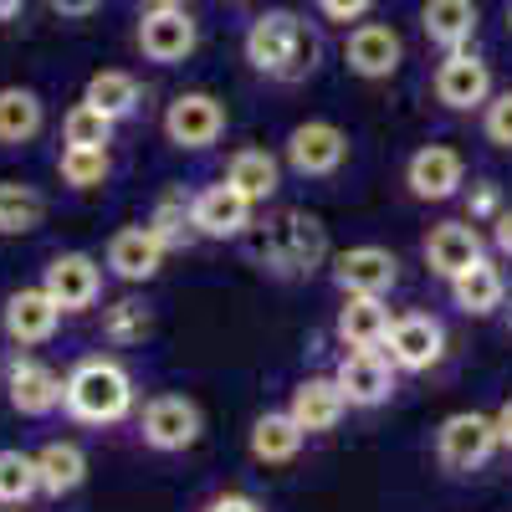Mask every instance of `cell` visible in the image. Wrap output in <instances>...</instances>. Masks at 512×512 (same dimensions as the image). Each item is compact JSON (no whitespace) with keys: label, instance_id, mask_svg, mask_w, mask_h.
<instances>
[{"label":"cell","instance_id":"obj_1","mask_svg":"<svg viewBox=\"0 0 512 512\" xmlns=\"http://www.w3.org/2000/svg\"><path fill=\"white\" fill-rule=\"evenodd\" d=\"M241 52H246L251 72H262L272 82H303V77L318 72L323 36L308 26V16H297V11H262L246 26Z\"/></svg>","mask_w":512,"mask_h":512},{"label":"cell","instance_id":"obj_2","mask_svg":"<svg viewBox=\"0 0 512 512\" xmlns=\"http://www.w3.org/2000/svg\"><path fill=\"white\" fill-rule=\"evenodd\" d=\"M62 405L82 425H118L134 410V379L118 359H82L62 379Z\"/></svg>","mask_w":512,"mask_h":512},{"label":"cell","instance_id":"obj_3","mask_svg":"<svg viewBox=\"0 0 512 512\" xmlns=\"http://www.w3.org/2000/svg\"><path fill=\"white\" fill-rule=\"evenodd\" d=\"M256 262L272 267L277 277H308L328 262V231L308 210H282L256 231Z\"/></svg>","mask_w":512,"mask_h":512},{"label":"cell","instance_id":"obj_4","mask_svg":"<svg viewBox=\"0 0 512 512\" xmlns=\"http://www.w3.org/2000/svg\"><path fill=\"white\" fill-rule=\"evenodd\" d=\"M497 425L492 415L482 410H456L436 425V461L446 466V472L466 477V472H482V466L497 456Z\"/></svg>","mask_w":512,"mask_h":512},{"label":"cell","instance_id":"obj_5","mask_svg":"<svg viewBox=\"0 0 512 512\" xmlns=\"http://www.w3.org/2000/svg\"><path fill=\"white\" fill-rule=\"evenodd\" d=\"M134 47H139L144 62L180 67L200 47V26L185 6H144V16L134 26Z\"/></svg>","mask_w":512,"mask_h":512},{"label":"cell","instance_id":"obj_6","mask_svg":"<svg viewBox=\"0 0 512 512\" xmlns=\"http://www.w3.org/2000/svg\"><path fill=\"white\" fill-rule=\"evenodd\" d=\"M205 431V415L190 395H154L139 415V436L149 451H164V456H175V451H190Z\"/></svg>","mask_w":512,"mask_h":512},{"label":"cell","instance_id":"obj_7","mask_svg":"<svg viewBox=\"0 0 512 512\" xmlns=\"http://www.w3.org/2000/svg\"><path fill=\"white\" fill-rule=\"evenodd\" d=\"M344 159H349V134L338 123H328V118H308V123H297L292 134H287V164L303 180L338 175Z\"/></svg>","mask_w":512,"mask_h":512},{"label":"cell","instance_id":"obj_8","mask_svg":"<svg viewBox=\"0 0 512 512\" xmlns=\"http://www.w3.org/2000/svg\"><path fill=\"white\" fill-rule=\"evenodd\" d=\"M226 134V103L221 98H210V93H180V98H169L164 108V139L175 144V149H210V144H221Z\"/></svg>","mask_w":512,"mask_h":512},{"label":"cell","instance_id":"obj_9","mask_svg":"<svg viewBox=\"0 0 512 512\" xmlns=\"http://www.w3.org/2000/svg\"><path fill=\"white\" fill-rule=\"evenodd\" d=\"M431 93H436V103L451 108V113H482L487 98H492V67H487L477 52H451V57L436 62Z\"/></svg>","mask_w":512,"mask_h":512},{"label":"cell","instance_id":"obj_10","mask_svg":"<svg viewBox=\"0 0 512 512\" xmlns=\"http://www.w3.org/2000/svg\"><path fill=\"white\" fill-rule=\"evenodd\" d=\"M379 354L390 359L395 369H405V374H425V369H436L441 354H446V328L431 313H405V318L390 323Z\"/></svg>","mask_w":512,"mask_h":512},{"label":"cell","instance_id":"obj_11","mask_svg":"<svg viewBox=\"0 0 512 512\" xmlns=\"http://www.w3.org/2000/svg\"><path fill=\"white\" fill-rule=\"evenodd\" d=\"M400 282V256L390 246H349L333 262V287L344 297H390Z\"/></svg>","mask_w":512,"mask_h":512},{"label":"cell","instance_id":"obj_12","mask_svg":"<svg viewBox=\"0 0 512 512\" xmlns=\"http://www.w3.org/2000/svg\"><path fill=\"white\" fill-rule=\"evenodd\" d=\"M344 62H349L354 77L384 82V77L400 72L405 41H400L395 26H384V21H359V26H349V36H344Z\"/></svg>","mask_w":512,"mask_h":512},{"label":"cell","instance_id":"obj_13","mask_svg":"<svg viewBox=\"0 0 512 512\" xmlns=\"http://www.w3.org/2000/svg\"><path fill=\"white\" fill-rule=\"evenodd\" d=\"M41 287L52 292V303L62 313H88L103 292V267L88 251H57L47 262V272H41Z\"/></svg>","mask_w":512,"mask_h":512},{"label":"cell","instance_id":"obj_14","mask_svg":"<svg viewBox=\"0 0 512 512\" xmlns=\"http://www.w3.org/2000/svg\"><path fill=\"white\" fill-rule=\"evenodd\" d=\"M333 384L344 390L349 410H374L395 395V364L379 349H349L333 369Z\"/></svg>","mask_w":512,"mask_h":512},{"label":"cell","instance_id":"obj_15","mask_svg":"<svg viewBox=\"0 0 512 512\" xmlns=\"http://www.w3.org/2000/svg\"><path fill=\"white\" fill-rule=\"evenodd\" d=\"M405 185H410L415 200L441 205V200H451V195L466 190V159H461L451 144H425V149H415L410 164H405Z\"/></svg>","mask_w":512,"mask_h":512},{"label":"cell","instance_id":"obj_16","mask_svg":"<svg viewBox=\"0 0 512 512\" xmlns=\"http://www.w3.org/2000/svg\"><path fill=\"white\" fill-rule=\"evenodd\" d=\"M190 221H195V236H210V241H236L251 231V200L241 190H231L226 180L205 185L200 195H190Z\"/></svg>","mask_w":512,"mask_h":512},{"label":"cell","instance_id":"obj_17","mask_svg":"<svg viewBox=\"0 0 512 512\" xmlns=\"http://www.w3.org/2000/svg\"><path fill=\"white\" fill-rule=\"evenodd\" d=\"M0 328H6V338L16 349H36L47 344V338L62 328V308L52 303L47 287H21L6 297V318H0Z\"/></svg>","mask_w":512,"mask_h":512},{"label":"cell","instance_id":"obj_18","mask_svg":"<svg viewBox=\"0 0 512 512\" xmlns=\"http://www.w3.org/2000/svg\"><path fill=\"white\" fill-rule=\"evenodd\" d=\"M477 26H482L477 0H420V31H425V41H431L441 57L472 52Z\"/></svg>","mask_w":512,"mask_h":512},{"label":"cell","instance_id":"obj_19","mask_svg":"<svg viewBox=\"0 0 512 512\" xmlns=\"http://www.w3.org/2000/svg\"><path fill=\"white\" fill-rule=\"evenodd\" d=\"M420 256H425V267H431L441 282H451L466 267H477L482 256H487V246H482V231L472 221H441V226H431Z\"/></svg>","mask_w":512,"mask_h":512},{"label":"cell","instance_id":"obj_20","mask_svg":"<svg viewBox=\"0 0 512 512\" xmlns=\"http://www.w3.org/2000/svg\"><path fill=\"white\" fill-rule=\"evenodd\" d=\"M6 400L21 415H52L62 405V374L52 364L31 359V354H16L6 364Z\"/></svg>","mask_w":512,"mask_h":512},{"label":"cell","instance_id":"obj_21","mask_svg":"<svg viewBox=\"0 0 512 512\" xmlns=\"http://www.w3.org/2000/svg\"><path fill=\"white\" fill-rule=\"evenodd\" d=\"M164 246H159V236L149 231V226H123V231H113V241H108V272L113 277H123V282H154L159 277V267H164Z\"/></svg>","mask_w":512,"mask_h":512},{"label":"cell","instance_id":"obj_22","mask_svg":"<svg viewBox=\"0 0 512 512\" xmlns=\"http://www.w3.org/2000/svg\"><path fill=\"white\" fill-rule=\"evenodd\" d=\"M344 410H349L344 390H338L333 379H323V374H313V379L297 384V390H292V405H287V415L303 425V436H323V431H333V425L344 420Z\"/></svg>","mask_w":512,"mask_h":512},{"label":"cell","instance_id":"obj_23","mask_svg":"<svg viewBox=\"0 0 512 512\" xmlns=\"http://www.w3.org/2000/svg\"><path fill=\"white\" fill-rule=\"evenodd\" d=\"M446 287H451V303L466 318H492L497 308H507V277H502V267L492 262V256H482L477 267H466Z\"/></svg>","mask_w":512,"mask_h":512},{"label":"cell","instance_id":"obj_24","mask_svg":"<svg viewBox=\"0 0 512 512\" xmlns=\"http://www.w3.org/2000/svg\"><path fill=\"white\" fill-rule=\"evenodd\" d=\"M390 308H384V297H344V308H338V344L344 349H384V333H390Z\"/></svg>","mask_w":512,"mask_h":512},{"label":"cell","instance_id":"obj_25","mask_svg":"<svg viewBox=\"0 0 512 512\" xmlns=\"http://www.w3.org/2000/svg\"><path fill=\"white\" fill-rule=\"evenodd\" d=\"M41 128H47V103H41L36 88H21V82L0 88V144L6 149L31 144Z\"/></svg>","mask_w":512,"mask_h":512},{"label":"cell","instance_id":"obj_26","mask_svg":"<svg viewBox=\"0 0 512 512\" xmlns=\"http://www.w3.org/2000/svg\"><path fill=\"white\" fill-rule=\"evenodd\" d=\"M36 477H41V497H72L88 482V456L72 441H47L36 451Z\"/></svg>","mask_w":512,"mask_h":512},{"label":"cell","instance_id":"obj_27","mask_svg":"<svg viewBox=\"0 0 512 512\" xmlns=\"http://www.w3.org/2000/svg\"><path fill=\"white\" fill-rule=\"evenodd\" d=\"M231 190H241L251 205H262V200H272L277 195V185H282V164L267 154V149H236L231 159H226V175H221Z\"/></svg>","mask_w":512,"mask_h":512},{"label":"cell","instance_id":"obj_28","mask_svg":"<svg viewBox=\"0 0 512 512\" xmlns=\"http://www.w3.org/2000/svg\"><path fill=\"white\" fill-rule=\"evenodd\" d=\"M303 425H297L287 410H267V415H256V425H251V456L262 461V466H282V461H292L297 451H303Z\"/></svg>","mask_w":512,"mask_h":512},{"label":"cell","instance_id":"obj_29","mask_svg":"<svg viewBox=\"0 0 512 512\" xmlns=\"http://www.w3.org/2000/svg\"><path fill=\"white\" fill-rule=\"evenodd\" d=\"M82 103H93L98 113H108L113 123H123V118H134V113H139L144 88H139V77H134V72L108 67V72H93V77H88V93H82Z\"/></svg>","mask_w":512,"mask_h":512},{"label":"cell","instance_id":"obj_30","mask_svg":"<svg viewBox=\"0 0 512 512\" xmlns=\"http://www.w3.org/2000/svg\"><path fill=\"white\" fill-rule=\"evenodd\" d=\"M41 221H47V200H41V190L0 180V236H31Z\"/></svg>","mask_w":512,"mask_h":512},{"label":"cell","instance_id":"obj_31","mask_svg":"<svg viewBox=\"0 0 512 512\" xmlns=\"http://www.w3.org/2000/svg\"><path fill=\"white\" fill-rule=\"evenodd\" d=\"M144 226L159 236L164 251H185V246L195 241V221H190V200H185V190H164L159 205H154V216H149Z\"/></svg>","mask_w":512,"mask_h":512},{"label":"cell","instance_id":"obj_32","mask_svg":"<svg viewBox=\"0 0 512 512\" xmlns=\"http://www.w3.org/2000/svg\"><path fill=\"white\" fill-rule=\"evenodd\" d=\"M113 118L98 113L93 103H72L62 118V149H108L113 144Z\"/></svg>","mask_w":512,"mask_h":512},{"label":"cell","instance_id":"obj_33","mask_svg":"<svg viewBox=\"0 0 512 512\" xmlns=\"http://www.w3.org/2000/svg\"><path fill=\"white\" fill-rule=\"evenodd\" d=\"M41 492L36 456L26 451H0V507H26Z\"/></svg>","mask_w":512,"mask_h":512},{"label":"cell","instance_id":"obj_34","mask_svg":"<svg viewBox=\"0 0 512 512\" xmlns=\"http://www.w3.org/2000/svg\"><path fill=\"white\" fill-rule=\"evenodd\" d=\"M57 175H62V185H72V190H98V185H108V175H113V159H108V149H62Z\"/></svg>","mask_w":512,"mask_h":512},{"label":"cell","instance_id":"obj_35","mask_svg":"<svg viewBox=\"0 0 512 512\" xmlns=\"http://www.w3.org/2000/svg\"><path fill=\"white\" fill-rule=\"evenodd\" d=\"M103 333H108V344H139L149 333V308L139 297H118L113 308H103Z\"/></svg>","mask_w":512,"mask_h":512},{"label":"cell","instance_id":"obj_36","mask_svg":"<svg viewBox=\"0 0 512 512\" xmlns=\"http://www.w3.org/2000/svg\"><path fill=\"white\" fill-rule=\"evenodd\" d=\"M482 139L492 149H507L512 154V88H502V93L487 98V108H482Z\"/></svg>","mask_w":512,"mask_h":512},{"label":"cell","instance_id":"obj_37","mask_svg":"<svg viewBox=\"0 0 512 512\" xmlns=\"http://www.w3.org/2000/svg\"><path fill=\"white\" fill-rule=\"evenodd\" d=\"M466 195V221L472 226H492L502 210H507V200H502V185L497 180H477L472 190H461Z\"/></svg>","mask_w":512,"mask_h":512},{"label":"cell","instance_id":"obj_38","mask_svg":"<svg viewBox=\"0 0 512 512\" xmlns=\"http://www.w3.org/2000/svg\"><path fill=\"white\" fill-rule=\"evenodd\" d=\"M318 16L333 21V26H359L369 11H374V0H313Z\"/></svg>","mask_w":512,"mask_h":512},{"label":"cell","instance_id":"obj_39","mask_svg":"<svg viewBox=\"0 0 512 512\" xmlns=\"http://www.w3.org/2000/svg\"><path fill=\"white\" fill-rule=\"evenodd\" d=\"M200 512H262V502L246 497V492H221V497H210Z\"/></svg>","mask_w":512,"mask_h":512},{"label":"cell","instance_id":"obj_40","mask_svg":"<svg viewBox=\"0 0 512 512\" xmlns=\"http://www.w3.org/2000/svg\"><path fill=\"white\" fill-rule=\"evenodd\" d=\"M52 6V16H62V21H88L93 11H103V0H47Z\"/></svg>","mask_w":512,"mask_h":512},{"label":"cell","instance_id":"obj_41","mask_svg":"<svg viewBox=\"0 0 512 512\" xmlns=\"http://www.w3.org/2000/svg\"><path fill=\"white\" fill-rule=\"evenodd\" d=\"M492 246H497L502 256H512V205H507L502 216L492 221Z\"/></svg>","mask_w":512,"mask_h":512},{"label":"cell","instance_id":"obj_42","mask_svg":"<svg viewBox=\"0 0 512 512\" xmlns=\"http://www.w3.org/2000/svg\"><path fill=\"white\" fill-rule=\"evenodd\" d=\"M492 425H497V446H502V451H512V400H502V405H497Z\"/></svg>","mask_w":512,"mask_h":512},{"label":"cell","instance_id":"obj_43","mask_svg":"<svg viewBox=\"0 0 512 512\" xmlns=\"http://www.w3.org/2000/svg\"><path fill=\"white\" fill-rule=\"evenodd\" d=\"M26 11V0H0V26H6V21H16Z\"/></svg>","mask_w":512,"mask_h":512},{"label":"cell","instance_id":"obj_44","mask_svg":"<svg viewBox=\"0 0 512 512\" xmlns=\"http://www.w3.org/2000/svg\"><path fill=\"white\" fill-rule=\"evenodd\" d=\"M139 6H190V0H139Z\"/></svg>","mask_w":512,"mask_h":512},{"label":"cell","instance_id":"obj_45","mask_svg":"<svg viewBox=\"0 0 512 512\" xmlns=\"http://www.w3.org/2000/svg\"><path fill=\"white\" fill-rule=\"evenodd\" d=\"M507 36H512V0H507Z\"/></svg>","mask_w":512,"mask_h":512},{"label":"cell","instance_id":"obj_46","mask_svg":"<svg viewBox=\"0 0 512 512\" xmlns=\"http://www.w3.org/2000/svg\"><path fill=\"white\" fill-rule=\"evenodd\" d=\"M502 313H507V328H512V303H507V308H502Z\"/></svg>","mask_w":512,"mask_h":512},{"label":"cell","instance_id":"obj_47","mask_svg":"<svg viewBox=\"0 0 512 512\" xmlns=\"http://www.w3.org/2000/svg\"><path fill=\"white\" fill-rule=\"evenodd\" d=\"M231 6H251V0H231Z\"/></svg>","mask_w":512,"mask_h":512},{"label":"cell","instance_id":"obj_48","mask_svg":"<svg viewBox=\"0 0 512 512\" xmlns=\"http://www.w3.org/2000/svg\"><path fill=\"white\" fill-rule=\"evenodd\" d=\"M6 512H16V507H6Z\"/></svg>","mask_w":512,"mask_h":512}]
</instances>
